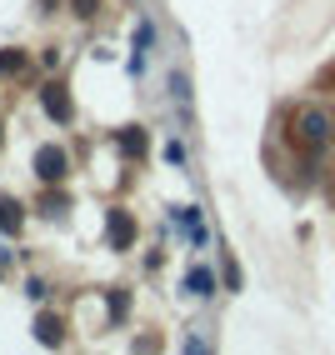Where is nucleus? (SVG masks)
Segmentation results:
<instances>
[{
    "mask_svg": "<svg viewBox=\"0 0 335 355\" xmlns=\"http://www.w3.org/2000/svg\"><path fill=\"white\" fill-rule=\"evenodd\" d=\"M165 160H171V165H175V171H180V165H185L190 155H185V146H180V140H171V146H165Z\"/></svg>",
    "mask_w": 335,
    "mask_h": 355,
    "instance_id": "nucleus-8",
    "label": "nucleus"
},
{
    "mask_svg": "<svg viewBox=\"0 0 335 355\" xmlns=\"http://www.w3.org/2000/svg\"><path fill=\"white\" fill-rule=\"evenodd\" d=\"M151 51H155V20H151V15H140V20H135V45H130V76H135V80L146 76Z\"/></svg>",
    "mask_w": 335,
    "mask_h": 355,
    "instance_id": "nucleus-2",
    "label": "nucleus"
},
{
    "mask_svg": "<svg viewBox=\"0 0 335 355\" xmlns=\"http://www.w3.org/2000/svg\"><path fill=\"white\" fill-rule=\"evenodd\" d=\"M295 135H300V146H305V150H320L325 140H330V121H325V110H316V105L295 110Z\"/></svg>",
    "mask_w": 335,
    "mask_h": 355,
    "instance_id": "nucleus-1",
    "label": "nucleus"
},
{
    "mask_svg": "<svg viewBox=\"0 0 335 355\" xmlns=\"http://www.w3.org/2000/svg\"><path fill=\"white\" fill-rule=\"evenodd\" d=\"M76 15H85V20H90V15H95V0H76Z\"/></svg>",
    "mask_w": 335,
    "mask_h": 355,
    "instance_id": "nucleus-10",
    "label": "nucleus"
},
{
    "mask_svg": "<svg viewBox=\"0 0 335 355\" xmlns=\"http://www.w3.org/2000/svg\"><path fill=\"white\" fill-rule=\"evenodd\" d=\"M40 340H45V345H55V340H60V320L40 315Z\"/></svg>",
    "mask_w": 335,
    "mask_h": 355,
    "instance_id": "nucleus-7",
    "label": "nucleus"
},
{
    "mask_svg": "<svg viewBox=\"0 0 335 355\" xmlns=\"http://www.w3.org/2000/svg\"><path fill=\"white\" fill-rule=\"evenodd\" d=\"M180 345H185V350H210V340H205V336H185Z\"/></svg>",
    "mask_w": 335,
    "mask_h": 355,
    "instance_id": "nucleus-9",
    "label": "nucleus"
},
{
    "mask_svg": "<svg viewBox=\"0 0 335 355\" xmlns=\"http://www.w3.org/2000/svg\"><path fill=\"white\" fill-rule=\"evenodd\" d=\"M185 291H190V295H215V275H210L205 266H196V270L185 275Z\"/></svg>",
    "mask_w": 335,
    "mask_h": 355,
    "instance_id": "nucleus-5",
    "label": "nucleus"
},
{
    "mask_svg": "<svg viewBox=\"0 0 335 355\" xmlns=\"http://www.w3.org/2000/svg\"><path fill=\"white\" fill-rule=\"evenodd\" d=\"M35 175H40V180H60V175H65V150L40 146V150H35Z\"/></svg>",
    "mask_w": 335,
    "mask_h": 355,
    "instance_id": "nucleus-3",
    "label": "nucleus"
},
{
    "mask_svg": "<svg viewBox=\"0 0 335 355\" xmlns=\"http://www.w3.org/2000/svg\"><path fill=\"white\" fill-rule=\"evenodd\" d=\"M45 110H51L55 121H70V101H65V90H60V85L45 90Z\"/></svg>",
    "mask_w": 335,
    "mask_h": 355,
    "instance_id": "nucleus-6",
    "label": "nucleus"
},
{
    "mask_svg": "<svg viewBox=\"0 0 335 355\" xmlns=\"http://www.w3.org/2000/svg\"><path fill=\"white\" fill-rule=\"evenodd\" d=\"M171 101L180 105V125H190V76L185 70H171Z\"/></svg>",
    "mask_w": 335,
    "mask_h": 355,
    "instance_id": "nucleus-4",
    "label": "nucleus"
}]
</instances>
